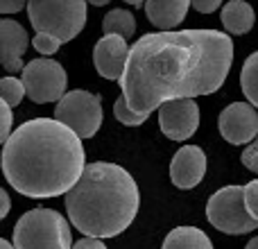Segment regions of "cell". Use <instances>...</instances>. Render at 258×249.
Wrapping results in <instances>:
<instances>
[{
  "instance_id": "cell-25",
  "label": "cell",
  "mask_w": 258,
  "mask_h": 249,
  "mask_svg": "<svg viewBox=\"0 0 258 249\" xmlns=\"http://www.w3.org/2000/svg\"><path fill=\"white\" fill-rule=\"evenodd\" d=\"M222 5V0H190V7H195L200 14H213Z\"/></svg>"
},
{
  "instance_id": "cell-13",
  "label": "cell",
  "mask_w": 258,
  "mask_h": 249,
  "mask_svg": "<svg viewBox=\"0 0 258 249\" xmlns=\"http://www.w3.org/2000/svg\"><path fill=\"white\" fill-rule=\"evenodd\" d=\"M27 45H30V36H27L25 27L16 21L3 18L0 21V66L9 73L25 68L23 54H25Z\"/></svg>"
},
{
  "instance_id": "cell-26",
  "label": "cell",
  "mask_w": 258,
  "mask_h": 249,
  "mask_svg": "<svg viewBox=\"0 0 258 249\" xmlns=\"http://www.w3.org/2000/svg\"><path fill=\"white\" fill-rule=\"evenodd\" d=\"M27 7V0H0V14H16Z\"/></svg>"
},
{
  "instance_id": "cell-15",
  "label": "cell",
  "mask_w": 258,
  "mask_h": 249,
  "mask_svg": "<svg viewBox=\"0 0 258 249\" xmlns=\"http://www.w3.org/2000/svg\"><path fill=\"white\" fill-rule=\"evenodd\" d=\"M220 18H222L224 30H227L229 34H238V36L251 32V27H254V23H256L254 7H251L249 3H245V0H229L222 7Z\"/></svg>"
},
{
  "instance_id": "cell-16",
  "label": "cell",
  "mask_w": 258,
  "mask_h": 249,
  "mask_svg": "<svg viewBox=\"0 0 258 249\" xmlns=\"http://www.w3.org/2000/svg\"><path fill=\"white\" fill-rule=\"evenodd\" d=\"M161 249H213V242L197 227H177L165 236Z\"/></svg>"
},
{
  "instance_id": "cell-18",
  "label": "cell",
  "mask_w": 258,
  "mask_h": 249,
  "mask_svg": "<svg viewBox=\"0 0 258 249\" xmlns=\"http://www.w3.org/2000/svg\"><path fill=\"white\" fill-rule=\"evenodd\" d=\"M240 89L251 107H258V50L245 59L240 71Z\"/></svg>"
},
{
  "instance_id": "cell-30",
  "label": "cell",
  "mask_w": 258,
  "mask_h": 249,
  "mask_svg": "<svg viewBox=\"0 0 258 249\" xmlns=\"http://www.w3.org/2000/svg\"><path fill=\"white\" fill-rule=\"evenodd\" d=\"M245 249H258V236L256 238H251L249 242H247V247Z\"/></svg>"
},
{
  "instance_id": "cell-2",
  "label": "cell",
  "mask_w": 258,
  "mask_h": 249,
  "mask_svg": "<svg viewBox=\"0 0 258 249\" xmlns=\"http://www.w3.org/2000/svg\"><path fill=\"white\" fill-rule=\"evenodd\" d=\"M0 163L9 186L34 200L66 195L86 168L82 138L54 118H34L16 127Z\"/></svg>"
},
{
  "instance_id": "cell-17",
  "label": "cell",
  "mask_w": 258,
  "mask_h": 249,
  "mask_svg": "<svg viewBox=\"0 0 258 249\" xmlns=\"http://www.w3.org/2000/svg\"><path fill=\"white\" fill-rule=\"evenodd\" d=\"M102 32H104V36L116 34L127 41V39H132L134 32H136V18H134V14L127 12V9H111L102 21Z\"/></svg>"
},
{
  "instance_id": "cell-28",
  "label": "cell",
  "mask_w": 258,
  "mask_h": 249,
  "mask_svg": "<svg viewBox=\"0 0 258 249\" xmlns=\"http://www.w3.org/2000/svg\"><path fill=\"white\" fill-rule=\"evenodd\" d=\"M9 209H12V200H9L7 191H5V188H0V220L7 218Z\"/></svg>"
},
{
  "instance_id": "cell-20",
  "label": "cell",
  "mask_w": 258,
  "mask_h": 249,
  "mask_svg": "<svg viewBox=\"0 0 258 249\" xmlns=\"http://www.w3.org/2000/svg\"><path fill=\"white\" fill-rule=\"evenodd\" d=\"M113 116H116L122 125H127V127H138V125H143L147 120L145 113H136V111H132V109L127 107L125 98L116 100V104H113Z\"/></svg>"
},
{
  "instance_id": "cell-9",
  "label": "cell",
  "mask_w": 258,
  "mask_h": 249,
  "mask_svg": "<svg viewBox=\"0 0 258 249\" xmlns=\"http://www.w3.org/2000/svg\"><path fill=\"white\" fill-rule=\"evenodd\" d=\"M159 127L170 141H188L200 127V107L195 100H172L159 107Z\"/></svg>"
},
{
  "instance_id": "cell-6",
  "label": "cell",
  "mask_w": 258,
  "mask_h": 249,
  "mask_svg": "<svg viewBox=\"0 0 258 249\" xmlns=\"http://www.w3.org/2000/svg\"><path fill=\"white\" fill-rule=\"evenodd\" d=\"M206 218L218 231L229 236L251 233L258 222L247 213L242 186H224L209 197L206 202Z\"/></svg>"
},
{
  "instance_id": "cell-1",
  "label": "cell",
  "mask_w": 258,
  "mask_h": 249,
  "mask_svg": "<svg viewBox=\"0 0 258 249\" xmlns=\"http://www.w3.org/2000/svg\"><path fill=\"white\" fill-rule=\"evenodd\" d=\"M233 66V41L220 30L143 34L129 48L120 89L127 107L150 116L172 100L211 95Z\"/></svg>"
},
{
  "instance_id": "cell-19",
  "label": "cell",
  "mask_w": 258,
  "mask_h": 249,
  "mask_svg": "<svg viewBox=\"0 0 258 249\" xmlns=\"http://www.w3.org/2000/svg\"><path fill=\"white\" fill-rule=\"evenodd\" d=\"M23 98H25V86H23L21 80H16V77H3L0 80V100L9 109L18 107Z\"/></svg>"
},
{
  "instance_id": "cell-22",
  "label": "cell",
  "mask_w": 258,
  "mask_h": 249,
  "mask_svg": "<svg viewBox=\"0 0 258 249\" xmlns=\"http://www.w3.org/2000/svg\"><path fill=\"white\" fill-rule=\"evenodd\" d=\"M59 45H61V41L54 39L52 34H43V32H36L34 36V48L39 50L41 54H54L59 50Z\"/></svg>"
},
{
  "instance_id": "cell-23",
  "label": "cell",
  "mask_w": 258,
  "mask_h": 249,
  "mask_svg": "<svg viewBox=\"0 0 258 249\" xmlns=\"http://www.w3.org/2000/svg\"><path fill=\"white\" fill-rule=\"evenodd\" d=\"M240 161H242V165H245L247 170H251V172L258 174V136L245 147V150H242Z\"/></svg>"
},
{
  "instance_id": "cell-4",
  "label": "cell",
  "mask_w": 258,
  "mask_h": 249,
  "mask_svg": "<svg viewBox=\"0 0 258 249\" xmlns=\"http://www.w3.org/2000/svg\"><path fill=\"white\" fill-rule=\"evenodd\" d=\"M14 249H73L71 224L52 209H32L14 227Z\"/></svg>"
},
{
  "instance_id": "cell-24",
  "label": "cell",
  "mask_w": 258,
  "mask_h": 249,
  "mask_svg": "<svg viewBox=\"0 0 258 249\" xmlns=\"http://www.w3.org/2000/svg\"><path fill=\"white\" fill-rule=\"evenodd\" d=\"M12 122H14V116H12V109L0 100V145L7 143V138L12 136Z\"/></svg>"
},
{
  "instance_id": "cell-21",
  "label": "cell",
  "mask_w": 258,
  "mask_h": 249,
  "mask_svg": "<svg viewBox=\"0 0 258 249\" xmlns=\"http://www.w3.org/2000/svg\"><path fill=\"white\" fill-rule=\"evenodd\" d=\"M242 195H245L247 213L258 222V179H254V181H249V183L242 186Z\"/></svg>"
},
{
  "instance_id": "cell-11",
  "label": "cell",
  "mask_w": 258,
  "mask_h": 249,
  "mask_svg": "<svg viewBox=\"0 0 258 249\" xmlns=\"http://www.w3.org/2000/svg\"><path fill=\"white\" fill-rule=\"evenodd\" d=\"M206 152L200 145H183L177 150L170 163V179L177 188L181 191H190L204 179L206 174Z\"/></svg>"
},
{
  "instance_id": "cell-10",
  "label": "cell",
  "mask_w": 258,
  "mask_h": 249,
  "mask_svg": "<svg viewBox=\"0 0 258 249\" xmlns=\"http://www.w3.org/2000/svg\"><path fill=\"white\" fill-rule=\"evenodd\" d=\"M220 134L231 145H249L258 136V111L249 102H231L218 118Z\"/></svg>"
},
{
  "instance_id": "cell-27",
  "label": "cell",
  "mask_w": 258,
  "mask_h": 249,
  "mask_svg": "<svg viewBox=\"0 0 258 249\" xmlns=\"http://www.w3.org/2000/svg\"><path fill=\"white\" fill-rule=\"evenodd\" d=\"M73 249H107V245L100 238H82L73 245Z\"/></svg>"
},
{
  "instance_id": "cell-14",
  "label": "cell",
  "mask_w": 258,
  "mask_h": 249,
  "mask_svg": "<svg viewBox=\"0 0 258 249\" xmlns=\"http://www.w3.org/2000/svg\"><path fill=\"white\" fill-rule=\"evenodd\" d=\"M190 0H145V14L152 25L170 32L186 18Z\"/></svg>"
},
{
  "instance_id": "cell-29",
  "label": "cell",
  "mask_w": 258,
  "mask_h": 249,
  "mask_svg": "<svg viewBox=\"0 0 258 249\" xmlns=\"http://www.w3.org/2000/svg\"><path fill=\"white\" fill-rule=\"evenodd\" d=\"M86 3L95 5V7H104V5H107V3H111V0H86Z\"/></svg>"
},
{
  "instance_id": "cell-5",
  "label": "cell",
  "mask_w": 258,
  "mask_h": 249,
  "mask_svg": "<svg viewBox=\"0 0 258 249\" xmlns=\"http://www.w3.org/2000/svg\"><path fill=\"white\" fill-rule=\"evenodd\" d=\"M27 16L36 32L68 43L84 30L86 0H27Z\"/></svg>"
},
{
  "instance_id": "cell-8",
  "label": "cell",
  "mask_w": 258,
  "mask_h": 249,
  "mask_svg": "<svg viewBox=\"0 0 258 249\" xmlns=\"http://www.w3.org/2000/svg\"><path fill=\"white\" fill-rule=\"evenodd\" d=\"M21 82L25 86V95L36 104L57 102L66 95V71L61 64L52 59H32L23 68Z\"/></svg>"
},
{
  "instance_id": "cell-32",
  "label": "cell",
  "mask_w": 258,
  "mask_h": 249,
  "mask_svg": "<svg viewBox=\"0 0 258 249\" xmlns=\"http://www.w3.org/2000/svg\"><path fill=\"white\" fill-rule=\"evenodd\" d=\"M127 5H134V7H141V5H145V0H125Z\"/></svg>"
},
{
  "instance_id": "cell-12",
  "label": "cell",
  "mask_w": 258,
  "mask_h": 249,
  "mask_svg": "<svg viewBox=\"0 0 258 249\" xmlns=\"http://www.w3.org/2000/svg\"><path fill=\"white\" fill-rule=\"evenodd\" d=\"M127 54H129V45L122 36H116V34L102 36V39L95 43V50H93L95 71H98L104 80L120 82L122 73H125Z\"/></svg>"
},
{
  "instance_id": "cell-7",
  "label": "cell",
  "mask_w": 258,
  "mask_h": 249,
  "mask_svg": "<svg viewBox=\"0 0 258 249\" xmlns=\"http://www.w3.org/2000/svg\"><path fill=\"white\" fill-rule=\"evenodd\" d=\"M54 120L66 125L80 138H93L102 125V102L100 95L89 91H71L57 102Z\"/></svg>"
},
{
  "instance_id": "cell-31",
  "label": "cell",
  "mask_w": 258,
  "mask_h": 249,
  "mask_svg": "<svg viewBox=\"0 0 258 249\" xmlns=\"http://www.w3.org/2000/svg\"><path fill=\"white\" fill-rule=\"evenodd\" d=\"M0 249H14L12 242H7L5 238H0Z\"/></svg>"
},
{
  "instance_id": "cell-3",
  "label": "cell",
  "mask_w": 258,
  "mask_h": 249,
  "mask_svg": "<svg viewBox=\"0 0 258 249\" xmlns=\"http://www.w3.org/2000/svg\"><path fill=\"white\" fill-rule=\"evenodd\" d=\"M141 193L125 168L107 161L89 163L80 181L66 193L71 224L86 238H113L134 222Z\"/></svg>"
}]
</instances>
